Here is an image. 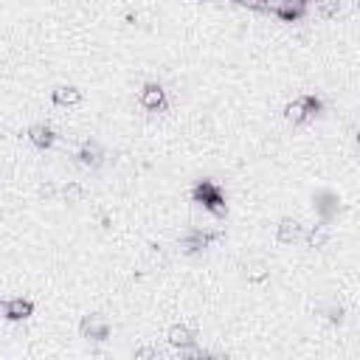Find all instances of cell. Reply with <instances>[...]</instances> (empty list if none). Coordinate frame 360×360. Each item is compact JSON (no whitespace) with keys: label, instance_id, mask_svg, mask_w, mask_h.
<instances>
[{"label":"cell","instance_id":"10","mask_svg":"<svg viewBox=\"0 0 360 360\" xmlns=\"http://www.w3.org/2000/svg\"><path fill=\"white\" fill-rule=\"evenodd\" d=\"M76 160L84 166V169H98L104 163V149L96 143V141H84L79 149H76Z\"/></svg>","mask_w":360,"mask_h":360},{"label":"cell","instance_id":"11","mask_svg":"<svg viewBox=\"0 0 360 360\" xmlns=\"http://www.w3.org/2000/svg\"><path fill=\"white\" fill-rule=\"evenodd\" d=\"M82 98H84V93L76 84H59L51 93V101L56 107H76V104H82Z\"/></svg>","mask_w":360,"mask_h":360},{"label":"cell","instance_id":"16","mask_svg":"<svg viewBox=\"0 0 360 360\" xmlns=\"http://www.w3.org/2000/svg\"><path fill=\"white\" fill-rule=\"evenodd\" d=\"M59 194H62V200H68V202H79V200L84 197V188H82L79 183H68V186L59 188Z\"/></svg>","mask_w":360,"mask_h":360},{"label":"cell","instance_id":"2","mask_svg":"<svg viewBox=\"0 0 360 360\" xmlns=\"http://www.w3.org/2000/svg\"><path fill=\"white\" fill-rule=\"evenodd\" d=\"M110 332H112V326H110V321L101 318V315H82V321H79V335H82L84 340L104 343V340L110 338Z\"/></svg>","mask_w":360,"mask_h":360},{"label":"cell","instance_id":"14","mask_svg":"<svg viewBox=\"0 0 360 360\" xmlns=\"http://www.w3.org/2000/svg\"><path fill=\"white\" fill-rule=\"evenodd\" d=\"M329 236H332V231H329V222H326V219H321L318 225H312V228L304 233V239H307L309 248H323V245L329 242Z\"/></svg>","mask_w":360,"mask_h":360},{"label":"cell","instance_id":"20","mask_svg":"<svg viewBox=\"0 0 360 360\" xmlns=\"http://www.w3.org/2000/svg\"><path fill=\"white\" fill-rule=\"evenodd\" d=\"M135 357H158V349H135Z\"/></svg>","mask_w":360,"mask_h":360},{"label":"cell","instance_id":"1","mask_svg":"<svg viewBox=\"0 0 360 360\" xmlns=\"http://www.w3.org/2000/svg\"><path fill=\"white\" fill-rule=\"evenodd\" d=\"M191 200L200 202V205H202L205 211H211L214 217H225V214H228L225 191H222L214 180H208V177H202V180H197V183L191 186Z\"/></svg>","mask_w":360,"mask_h":360},{"label":"cell","instance_id":"21","mask_svg":"<svg viewBox=\"0 0 360 360\" xmlns=\"http://www.w3.org/2000/svg\"><path fill=\"white\" fill-rule=\"evenodd\" d=\"M357 11H360V0H357Z\"/></svg>","mask_w":360,"mask_h":360},{"label":"cell","instance_id":"18","mask_svg":"<svg viewBox=\"0 0 360 360\" xmlns=\"http://www.w3.org/2000/svg\"><path fill=\"white\" fill-rule=\"evenodd\" d=\"M323 312H326V318L332 321V323H340L343 321V307L340 304H326V307H321Z\"/></svg>","mask_w":360,"mask_h":360},{"label":"cell","instance_id":"9","mask_svg":"<svg viewBox=\"0 0 360 360\" xmlns=\"http://www.w3.org/2000/svg\"><path fill=\"white\" fill-rule=\"evenodd\" d=\"M3 315L6 321H25L34 315V301L31 298H6L3 301Z\"/></svg>","mask_w":360,"mask_h":360},{"label":"cell","instance_id":"6","mask_svg":"<svg viewBox=\"0 0 360 360\" xmlns=\"http://www.w3.org/2000/svg\"><path fill=\"white\" fill-rule=\"evenodd\" d=\"M166 340L174 346V349H180V354L183 352H188V349H197V332L191 329V326H186V323H172L169 326V332H166Z\"/></svg>","mask_w":360,"mask_h":360},{"label":"cell","instance_id":"3","mask_svg":"<svg viewBox=\"0 0 360 360\" xmlns=\"http://www.w3.org/2000/svg\"><path fill=\"white\" fill-rule=\"evenodd\" d=\"M309 6H312V0H278L276 6H270V14H276L284 22H298L307 17Z\"/></svg>","mask_w":360,"mask_h":360},{"label":"cell","instance_id":"12","mask_svg":"<svg viewBox=\"0 0 360 360\" xmlns=\"http://www.w3.org/2000/svg\"><path fill=\"white\" fill-rule=\"evenodd\" d=\"M28 141L37 146V149H51L56 143V132L48 127V124H31L28 127Z\"/></svg>","mask_w":360,"mask_h":360},{"label":"cell","instance_id":"4","mask_svg":"<svg viewBox=\"0 0 360 360\" xmlns=\"http://www.w3.org/2000/svg\"><path fill=\"white\" fill-rule=\"evenodd\" d=\"M138 101H141V107L146 110V112H163L166 110V90H163V84H158V82H146L143 87H141V96H138Z\"/></svg>","mask_w":360,"mask_h":360},{"label":"cell","instance_id":"22","mask_svg":"<svg viewBox=\"0 0 360 360\" xmlns=\"http://www.w3.org/2000/svg\"><path fill=\"white\" fill-rule=\"evenodd\" d=\"M357 143H360V132H357Z\"/></svg>","mask_w":360,"mask_h":360},{"label":"cell","instance_id":"5","mask_svg":"<svg viewBox=\"0 0 360 360\" xmlns=\"http://www.w3.org/2000/svg\"><path fill=\"white\" fill-rule=\"evenodd\" d=\"M214 239H219V231H202V228H191L183 239H180V250L183 253H188V256H194V253H200V250H205Z\"/></svg>","mask_w":360,"mask_h":360},{"label":"cell","instance_id":"15","mask_svg":"<svg viewBox=\"0 0 360 360\" xmlns=\"http://www.w3.org/2000/svg\"><path fill=\"white\" fill-rule=\"evenodd\" d=\"M312 8L321 20H332L340 11V0H312Z\"/></svg>","mask_w":360,"mask_h":360},{"label":"cell","instance_id":"7","mask_svg":"<svg viewBox=\"0 0 360 360\" xmlns=\"http://www.w3.org/2000/svg\"><path fill=\"white\" fill-rule=\"evenodd\" d=\"M312 205H315V211L321 214V219H326V222L340 211V200H338V194L329 191V188L315 191V194H312Z\"/></svg>","mask_w":360,"mask_h":360},{"label":"cell","instance_id":"8","mask_svg":"<svg viewBox=\"0 0 360 360\" xmlns=\"http://www.w3.org/2000/svg\"><path fill=\"white\" fill-rule=\"evenodd\" d=\"M304 236V225L295 219V217H281L278 225H276V242L278 245H292Z\"/></svg>","mask_w":360,"mask_h":360},{"label":"cell","instance_id":"19","mask_svg":"<svg viewBox=\"0 0 360 360\" xmlns=\"http://www.w3.org/2000/svg\"><path fill=\"white\" fill-rule=\"evenodd\" d=\"M236 6H248V8H256V11H270V0H231Z\"/></svg>","mask_w":360,"mask_h":360},{"label":"cell","instance_id":"13","mask_svg":"<svg viewBox=\"0 0 360 360\" xmlns=\"http://www.w3.org/2000/svg\"><path fill=\"white\" fill-rule=\"evenodd\" d=\"M284 118L290 121V124H307L312 115H309V110H307V101H304V96L301 98H292V101H287L284 104Z\"/></svg>","mask_w":360,"mask_h":360},{"label":"cell","instance_id":"17","mask_svg":"<svg viewBox=\"0 0 360 360\" xmlns=\"http://www.w3.org/2000/svg\"><path fill=\"white\" fill-rule=\"evenodd\" d=\"M304 101H307V110H309V115H312V118H315V115H321L323 101H321L315 93H307V96H304Z\"/></svg>","mask_w":360,"mask_h":360}]
</instances>
